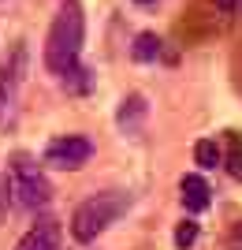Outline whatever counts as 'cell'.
<instances>
[{"mask_svg":"<svg viewBox=\"0 0 242 250\" xmlns=\"http://www.w3.org/2000/svg\"><path fill=\"white\" fill-rule=\"evenodd\" d=\"M82 38H86V15L78 0H63L53 15L49 38H45V67L60 79L74 83L82 79Z\"/></svg>","mask_w":242,"mask_h":250,"instance_id":"cell-1","label":"cell"},{"mask_svg":"<svg viewBox=\"0 0 242 250\" xmlns=\"http://www.w3.org/2000/svg\"><path fill=\"white\" fill-rule=\"evenodd\" d=\"M127 213V194L123 190H101V194H90L82 206L74 209L71 217V235L78 243H93L108 224H116Z\"/></svg>","mask_w":242,"mask_h":250,"instance_id":"cell-2","label":"cell"},{"mask_svg":"<svg viewBox=\"0 0 242 250\" xmlns=\"http://www.w3.org/2000/svg\"><path fill=\"white\" fill-rule=\"evenodd\" d=\"M8 187H11V202L19 209H45L53 202V187H49V176L41 172V165L26 153H15L8 161Z\"/></svg>","mask_w":242,"mask_h":250,"instance_id":"cell-3","label":"cell"},{"mask_svg":"<svg viewBox=\"0 0 242 250\" xmlns=\"http://www.w3.org/2000/svg\"><path fill=\"white\" fill-rule=\"evenodd\" d=\"M90 157H93V142L82 135H60L45 146V165L60 172H78Z\"/></svg>","mask_w":242,"mask_h":250,"instance_id":"cell-4","label":"cell"},{"mask_svg":"<svg viewBox=\"0 0 242 250\" xmlns=\"http://www.w3.org/2000/svg\"><path fill=\"white\" fill-rule=\"evenodd\" d=\"M22 71H26V52H22V45H19L8 60H0V124H8L11 116H15Z\"/></svg>","mask_w":242,"mask_h":250,"instance_id":"cell-5","label":"cell"},{"mask_svg":"<svg viewBox=\"0 0 242 250\" xmlns=\"http://www.w3.org/2000/svg\"><path fill=\"white\" fill-rule=\"evenodd\" d=\"M60 239H63V235H60V224L45 217V220H37V224L22 235L15 250H60Z\"/></svg>","mask_w":242,"mask_h":250,"instance_id":"cell-6","label":"cell"},{"mask_svg":"<svg viewBox=\"0 0 242 250\" xmlns=\"http://www.w3.org/2000/svg\"><path fill=\"white\" fill-rule=\"evenodd\" d=\"M179 190H183V206H186L190 213H201V209H209L212 190H209V183H205L201 176H183Z\"/></svg>","mask_w":242,"mask_h":250,"instance_id":"cell-7","label":"cell"},{"mask_svg":"<svg viewBox=\"0 0 242 250\" xmlns=\"http://www.w3.org/2000/svg\"><path fill=\"white\" fill-rule=\"evenodd\" d=\"M146 112H149V104H146V97L142 94H130V97H123V104H119V127H123L127 135H134L138 127H142V120H146Z\"/></svg>","mask_w":242,"mask_h":250,"instance_id":"cell-8","label":"cell"},{"mask_svg":"<svg viewBox=\"0 0 242 250\" xmlns=\"http://www.w3.org/2000/svg\"><path fill=\"white\" fill-rule=\"evenodd\" d=\"M194 161L201 168H216V165H223V149L216 146V138H201L198 146H194Z\"/></svg>","mask_w":242,"mask_h":250,"instance_id":"cell-9","label":"cell"},{"mask_svg":"<svg viewBox=\"0 0 242 250\" xmlns=\"http://www.w3.org/2000/svg\"><path fill=\"white\" fill-rule=\"evenodd\" d=\"M160 56V38L157 34H138L134 38V60L149 63V60H157Z\"/></svg>","mask_w":242,"mask_h":250,"instance_id":"cell-10","label":"cell"},{"mask_svg":"<svg viewBox=\"0 0 242 250\" xmlns=\"http://www.w3.org/2000/svg\"><path fill=\"white\" fill-rule=\"evenodd\" d=\"M227 172H231L235 179H242V142H239V135H231L227 138Z\"/></svg>","mask_w":242,"mask_h":250,"instance_id":"cell-11","label":"cell"},{"mask_svg":"<svg viewBox=\"0 0 242 250\" xmlns=\"http://www.w3.org/2000/svg\"><path fill=\"white\" fill-rule=\"evenodd\" d=\"M194 243H198V224H194V220H183L179 228H175V247L186 250V247H194Z\"/></svg>","mask_w":242,"mask_h":250,"instance_id":"cell-12","label":"cell"},{"mask_svg":"<svg viewBox=\"0 0 242 250\" xmlns=\"http://www.w3.org/2000/svg\"><path fill=\"white\" fill-rule=\"evenodd\" d=\"M8 202H11V187H8V176H0V217H4Z\"/></svg>","mask_w":242,"mask_h":250,"instance_id":"cell-13","label":"cell"},{"mask_svg":"<svg viewBox=\"0 0 242 250\" xmlns=\"http://www.w3.org/2000/svg\"><path fill=\"white\" fill-rule=\"evenodd\" d=\"M235 8H239V0H216V11H220V15H231Z\"/></svg>","mask_w":242,"mask_h":250,"instance_id":"cell-14","label":"cell"},{"mask_svg":"<svg viewBox=\"0 0 242 250\" xmlns=\"http://www.w3.org/2000/svg\"><path fill=\"white\" fill-rule=\"evenodd\" d=\"M138 4H153V0H138Z\"/></svg>","mask_w":242,"mask_h":250,"instance_id":"cell-15","label":"cell"},{"mask_svg":"<svg viewBox=\"0 0 242 250\" xmlns=\"http://www.w3.org/2000/svg\"><path fill=\"white\" fill-rule=\"evenodd\" d=\"M239 11H242V0H239Z\"/></svg>","mask_w":242,"mask_h":250,"instance_id":"cell-16","label":"cell"}]
</instances>
